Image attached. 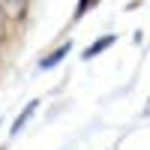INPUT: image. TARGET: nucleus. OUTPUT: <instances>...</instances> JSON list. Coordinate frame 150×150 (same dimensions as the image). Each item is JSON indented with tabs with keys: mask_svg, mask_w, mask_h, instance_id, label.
Returning <instances> with one entry per match:
<instances>
[{
	"mask_svg": "<svg viewBox=\"0 0 150 150\" xmlns=\"http://www.w3.org/2000/svg\"><path fill=\"white\" fill-rule=\"evenodd\" d=\"M69 51H72V42H63V45H57V48H54V51L48 54V57H42V60H39V66H42V69H51V66H57V63H60V60H63Z\"/></svg>",
	"mask_w": 150,
	"mask_h": 150,
	"instance_id": "obj_1",
	"label": "nucleus"
},
{
	"mask_svg": "<svg viewBox=\"0 0 150 150\" xmlns=\"http://www.w3.org/2000/svg\"><path fill=\"white\" fill-rule=\"evenodd\" d=\"M114 42H117V36H114V33H111V36H102V39H96V42H93V45L84 51V60H93V57H99V54L105 51V48H111Z\"/></svg>",
	"mask_w": 150,
	"mask_h": 150,
	"instance_id": "obj_2",
	"label": "nucleus"
},
{
	"mask_svg": "<svg viewBox=\"0 0 150 150\" xmlns=\"http://www.w3.org/2000/svg\"><path fill=\"white\" fill-rule=\"evenodd\" d=\"M36 108H39V99H33L30 105H24V111H21V114L15 117V123H12V135H15V132H21V129H24V123L30 120V114H33Z\"/></svg>",
	"mask_w": 150,
	"mask_h": 150,
	"instance_id": "obj_3",
	"label": "nucleus"
},
{
	"mask_svg": "<svg viewBox=\"0 0 150 150\" xmlns=\"http://www.w3.org/2000/svg\"><path fill=\"white\" fill-rule=\"evenodd\" d=\"M9 36H12V18H9V12L0 6V45H3Z\"/></svg>",
	"mask_w": 150,
	"mask_h": 150,
	"instance_id": "obj_4",
	"label": "nucleus"
},
{
	"mask_svg": "<svg viewBox=\"0 0 150 150\" xmlns=\"http://www.w3.org/2000/svg\"><path fill=\"white\" fill-rule=\"evenodd\" d=\"M96 3H99V0H78V6H75V18H84Z\"/></svg>",
	"mask_w": 150,
	"mask_h": 150,
	"instance_id": "obj_5",
	"label": "nucleus"
}]
</instances>
